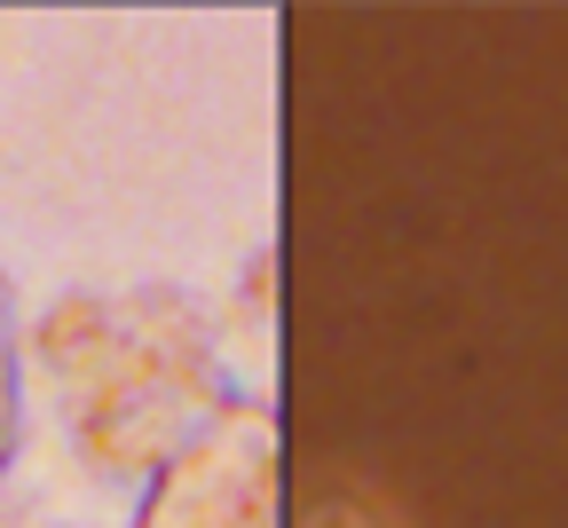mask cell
Segmentation results:
<instances>
[{
	"label": "cell",
	"mask_w": 568,
	"mask_h": 528,
	"mask_svg": "<svg viewBox=\"0 0 568 528\" xmlns=\"http://www.w3.org/2000/svg\"><path fill=\"white\" fill-rule=\"evenodd\" d=\"M32 355L95 481H159L237 403L205 308L174 284L63 292L32 332Z\"/></svg>",
	"instance_id": "6da1fadb"
},
{
	"label": "cell",
	"mask_w": 568,
	"mask_h": 528,
	"mask_svg": "<svg viewBox=\"0 0 568 528\" xmlns=\"http://www.w3.org/2000/svg\"><path fill=\"white\" fill-rule=\"evenodd\" d=\"M134 528H276V418L237 395L142 489Z\"/></svg>",
	"instance_id": "7a4b0ae2"
},
{
	"label": "cell",
	"mask_w": 568,
	"mask_h": 528,
	"mask_svg": "<svg viewBox=\"0 0 568 528\" xmlns=\"http://www.w3.org/2000/svg\"><path fill=\"white\" fill-rule=\"evenodd\" d=\"M24 441V347H17V284L0 268V474Z\"/></svg>",
	"instance_id": "3957f363"
},
{
	"label": "cell",
	"mask_w": 568,
	"mask_h": 528,
	"mask_svg": "<svg viewBox=\"0 0 568 528\" xmlns=\"http://www.w3.org/2000/svg\"><path fill=\"white\" fill-rule=\"evenodd\" d=\"M308 528H410V520H403L395 505H379L372 489H355V481H339V489H324V497H316Z\"/></svg>",
	"instance_id": "277c9868"
}]
</instances>
